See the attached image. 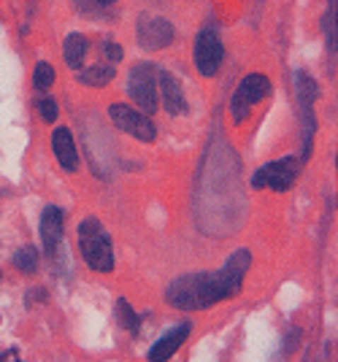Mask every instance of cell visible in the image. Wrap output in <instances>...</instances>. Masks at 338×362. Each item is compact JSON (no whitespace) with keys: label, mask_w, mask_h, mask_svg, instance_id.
<instances>
[{"label":"cell","mask_w":338,"mask_h":362,"mask_svg":"<svg viewBox=\"0 0 338 362\" xmlns=\"http://www.w3.org/2000/svg\"><path fill=\"white\" fill-rule=\"evenodd\" d=\"M249 265H252V255L246 249H238L216 271L187 273V276H179L176 281H170L165 289V300L182 311H203L216 303L231 300L244 287Z\"/></svg>","instance_id":"1"},{"label":"cell","mask_w":338,"mask_h":362,"mask_svg":"<svg viewBox=\"0 0 338 362\" xmlns=\"http://www.w3.org/2000/svg\"><path fill=\"white\" fill-rule=\"evenodd\" d=\"M78 252L84 257V262L98 273H111L114 271V246L111 238L103 230L98 219H84L78 225Z\"/></svg>","instance_id":"2"},{"label":"cell","mask_w":338,"mask_h":362,"mask_svg":"<svg viewBox=\"0 0 338 362\" xmlns=\"http://www.w3.org/2000/svg\"><path fill=\"white\" fill-rule=\"evenodd\" d=\"M271 95V81H268V76L262 74H249L235 87L233 92V103H231V114H233V122L235 124H244L249 119V114H252V108L257 106L260 100H265Z\"/></svg>","instance_id":"3"},{"label":"cell","mask_w":338,"mask_h":362,"mask_svg":"<svg viewBox=\"0 0 338 362\" xmlns=\"http://www.w3.org/2000/svg\"><path fill=\"white\" fill-rule=\"evenodd\" d=\"M301 173V160L295 157H279L274 163L262 165L260 170H255L252 176V187L255 189H274V192H287L295 187Z\"/></svg>","instance_id":"4"},{"label":"cell","mask_w":338,"mask_h":362,"mask_svg":"<svg viewBox=\"0 0 338 362\" xmlns=\"http://www.w3.org/2000/svg\"><path fill=\"white\" fill-rule=\"evenodd\" d=\"M127 95L139 103L144 114H154L160 106L157 98V68L152 62H139L133 65V71L127 76Z\"/></svg>","instance_id":"5"},{"label":"cell","mask_w":338,"mask_h":362,"mask_svg":"<svg viewBox=\"0 0 338 362\" xmlns=\"http://www.w3.org/2000/svg\"><path fill=\"white\" fill-rule=\"evenodd\" d=\"M225 60V49L214 28H203L195 38V68L200 76L211 78L219 74V65Z\"/></svg>","instance_id":"6"},{"label":"cell","mask_w":338,"mask_h":362,"mask_svg":"<svg viewBox=\"0 0 338 362\" xmlns=\"http://www.w3.org/2000/svg\"><path fill=\"white\" fill-rule=\"evenodd\" d=\"M108 117H111V122H114L122 133L139 138V141H144V144H152L154 138H157V130H154L152 119H149L146 114L136 111V108L124 106V103L108 106Z\"/></svg>","instance_id":"7"},{"label":"cell","mask_w":338,"mask_h":362,"mask_svg":"<svg viewBox=\"0 0 338 362\" xmlns=\"http://www.w3.org/2000/svg\"><path fill=\"white\" fill-rule=\"evenodd\" d=\"M136 41L146 52L165 49L173 41V25H170L168 19H163V16L141 14L139 22H136Z\"/></svg>","instance_id":"8"},{"label":"cell","mask_w":338,"mask_h":362,"mask_svg":"<svg viewBox=\"0 0 338 362\" xmlns=\"http://www.w3.org/2000/svg\"><path fill=\"white\" fill-rule=\"evenodd\" d=\"M295 90H298V103L303 114V157L311 151V136H314V100H317V84L308 78L303 71L295 74Z\"/></svg>","instance_id":"9"},{"label":"cell","mask_w":338,"mask_h":362,"mask_svg":"<svg viewBox=\"0 0 338 362\" xmlns=\"http://www.w3.org/2000/svg\"><path fill=\"white\" fill-rule=\"evenodd\" d=\"M190 332H192V322H179V325H173L168 332H163L157 341L152 344V349L146 351V360L149 362H168L179 349L185 344L187 338H190Z\"/></svg>","instance_id":"10"},{"label":"cell","mask_w":338,"mask_h":362,"mask_svg":"<svg viewBox=\"0 0 338 362\" xmlns=\"http://www.w3.org/2000/svg\"><path fill=\"white\" fill-rule=\"evenodd\" d=\"M157 81H160L157 98L163 100V106H165V111H168L170 117H182V114H187L185 92H182V84L173 78V74L160 71V74H157Z\"/></svg>","instance_id":"11"},{"label":"cell","mask_w":338,"mask_h":362,"mask_svg":"<svg viewBox=\"0 0 338 362\" xmlns=\"http://www.w3.org/2000/svg\"><path fill=\"white\" fill-rule=\"evenodd\" d=\"M52 149H54V157H57V163H60L62 170L76 173L78 151H76V144H74V136H71L68 127H57V130L52 133Z\"/></svg>","instance_id":"12"},{"label":"cell","mask_w":338,"mask_h":362,"mask_svg":"<svg viewBox=\"0 0 338 362\" xmlns=\"http://www.w3.org/2000/svg\"><path fill=\"white\" fill-rule=\"evenodd\" d=\"M41 241H44L49 255L62 241V211L57 206H47L44 214H41Z\"/></svg>","instance_id":"13"},{"label":"cell","mask_w":338,"mask_h":362,"mask_svg":"<svg viewBox=\"0 0 338 362\" xmlns=\"http://www.w3.org/2000/svg\"><path fill=\"white\" fill-rule=\"evenodd\" d=\"M87 38L81 35V33H71L68 38H65V46H62V54H65V65L68 68H74V71H81V65H84V57H87Z\"/></svg>","instance_id":"14"},{"label":"cell","mask_w":338,"mask_h":362,"mask_svg":"<svg viewBox=\"0 0 338 362\" xmlns=\"http://www.w3.org/2000/svg\"><path fill=\"white\" fill-rule=\"evenodd\" d=\"M114 76H117L114 65H95L87 71H78V81L87 84V87H106Z\"/></svg>","instance_id":"15"},{"label":"cell","mask_w":338,"mask_h":362,"mask_svg":"<svg viewBox=\"0 0 338 362\" xmlns=\"http://www.w3.org/2000/svg\"><path fill=\"white\" fill-rule=\"evenodd\" d=\"M114 311H117V322L122 325L124 330L139 332V327H141L139 311H133V308H130V303L124 300V298H120V300H117V305H114Z\"/></svg>","instance_id":"16"},{"label":"cell","mask_w":338,"mask_h":362,"mask_svg":"<svg viewBox=\"0 0 338 362\" xmlns=\"http://www.w3.org/2000/svg\"><path fill=\"white\" fill-rule=\"evenodd\" d=\"M14 265L22 273H35V268H38V252L33 246H22L14 255Z\"/></svg>","instance_id":"17"},{"label":"cell","mask_w":338,"mask_h":362,"mask_svg":"<svg viewBox=\"0 0 338 362\" xmlns=\"http://www.w3.org/2000/svg\"><path fill=\"white\" fill-rule=\"evenodd\" d=\"M52 84H54V68L49 62H38L35 74H33V87L38 92H47Z\"/></svg>","instance_id":"18"},{"label":"cell","mask_w":338,"mask_h":362,"mask_svg":"<svg viewBox=\"0 0 338 362\" xmlns=\"http://www.w3.org/2000/svg\"><path fill=\"white\" fill-rule=\"evenodd\" d=\"M325 38H327V49L336 54V8H327V14L322 19Z\"/></svg>","instance_id":"19"},{"label":"cell","mask_w":338,"mask_h":362,"mask_svg":"<svg viewBox=\"0 0 338 362\" xmlns=\"http://www.w3.org/2000/svg\"><path fill=\"white\" fill-rule=\"evenodd\" d=\"M38 111H41V119L44 122L57 119V103H54L52 98H41V100H38Z\"/></svg>","instance_id":"20"},{"label":"cell","mask_w":338,"mask_h":362,"mask_svg":"<svg viewBox=\"0 0 338 362\" xmlns=\"http://www.w3.org/2000/svg\"><path fill=\"white\" fill-rule=\"evenodd\" d=\"M103 54H106L108 65H114V62H120L124 57L122 46L114 44V41H103Z\"/></svg>","instance_id":"21"},{"label":"cell","mask_w":338,"mask_h":362,"mask_svg":"<svg viewBox=\"0 0 338 362\" xmlns=\"http://www.w3.org/2000/svg\"><path fill=\"white\" fill-rule=\"evenodd\" d=\"M0 362H22V360L16 357V351H3V354H0Z\"/></svg>","instance_id":"22"},{"label":"cell","mask_w":338,"mask_h":362,"mask_svg":"<svg viewBox=\"0 0 338 362\" xmlns=\"http://www.w3.org/2000/svg\"><path fill=\"white\" fill-rule=\"evenodd\" d=\"M98 6H111V3H117V0H95Z\"/></svg>","instance_id":"23"}]
</instances>
